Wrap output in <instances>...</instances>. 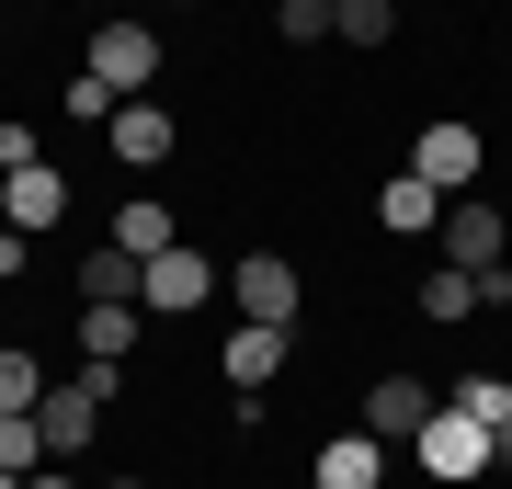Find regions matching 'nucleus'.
I'll return each instance as SVG.
<instances>
[{
  "mask_svg": "<svg viewBox=\"0 0 512 489\" xmlns=\"http://www.w3.org/2000/svg\"><path fill=\"white\" fill-rule=\"evenodd\" d=\"M35 399H46V364H35V353H0V421L35 410Z\"/></svg>",
  "mask_w": 512,
  "mask_h": 489,
  "instance_id": "obj_21",
  "label": "nucleus"
},
{
  "mask_svg": "<svg viewBox=\"0 0 512 489\" xmlns=\"http://www.w3.org/2000/svg\"><path fill=\"white\" fill-rule=\"evenodd\" d=\"M57 217H69V182H57L46 160H23V171H0V228H23V239H46Z\"/></svg>",
  "mask_w": 512,
  "mask_h": 489,
  "instance_id": "obj_7",
  "label": "nucleus"
},
{
  "mask_svg": "<svg viewBox=\"0 0 512 489\" xmlns=\"http://www.w3.org/2000/svg\"><path fill=\"white\" fill-rule=\"evenodd\" d=\"M490 467H512V421H501V433H490Z\"/></svg>",
  "mask_w": 512,
  "mask_h": 489,
  "instance_id": "obj_26",
  "label": "nucleus"
},
{
  "mask_svg": "<svg viewBox=\"0 0 512 489\" xmlns=\"http://www.w3.org/2000/svg\"><path fill=\"white\" fill-rule=\"evenodd\" d=\"M0 489H23V478H12V467H0Z\"/></svg>",
  "mask_w": 512,
  "mask_h": 489,
  "instance_id": "obj_27",
  "label": "nucleus"
},
{
  "mask_svg": "<svg viewBox=\"0 0 512 489\" xmlns=\"http://www.w3.org/2000/svg\"><path fill=\"white\" fill-rule=\"evenodd\" d=\"M103 137H114V160H137V171H148V160H171V114L148 103V91H137V103H114V126H103Z\"/></svg>",
  "mask_w": 512,
  "mask_h": 489,
  "instance_id": "obj_12",
  "label": "nucleus"
},
{
  "mask_svg": "<svg viewBox=\"0 0 512 489\" xmlns=\"http://www.w3.org/2000/svg\"><path fill=\"white\" fill-rule=\"evenodd\" d=\"M274 35H285V46H319V35H330V0H285Z\"/></svg>",
  "mask_w": 512,
  "mask_h": 489,
  "instance_id": "obj_23",
  "label": "nucleus"
},
{
  "mask_svg": "<svg viewBox=\"0 0 512 489\" xmlns=\"http://www.w3.org/2000/svg\"><path fill=\"white\" fill-rule=\"evenodd\" d=\"M80 353H92V364H126L137 353V308H80Z\"/></svg>",
  "mask_w": 512,
  "mask_h": 489,
  "instance_id": "obj_16",
  "label": "nucleus"
},
{
  "mask_svg": "<svg viewBox=\"0 0 512 489\" xmlns=\"http://www.w3.org/2000/svg\"><path fill=\"white\" fill-rule=\"evenodd\" d=\"M308 489H319V478H308Z\"/></svg>",
  "mask_w": 512,
  "mask_h": 489,
  "instance_id": "obj_28",
  "label": "nucleus"
},
{
  "mask_svg": "<svg viewBox=\"0 0 512 489\" xmlns=\"http://www.w3.org/2000/svg\"><path fill=\"white\" fill-rule=\"evenodd\" d=\"M126 489H137V478H126Z\"/></svg>",
  "mask_w": 512,
  "mask_h": 489,
  "instance_id": "obj_29",
  "label": "nucleus"
},
{
  "mask_svg": "<svg viewBox=\"0 0 512 489\" xmlns=\"http://www.w3.org/2000/svg\"><path fill=\"white\" fill-rule=\"evenodd\" d=\"M205 296H217V262H205V251H183V239H171V251H148V285H137V308H160V319H194Z\"/></svg>",
  "mask_w": 512,
  "mask_h": 489,
  "instance_id": "obj_3",
  "label": "nucleus"
},
{
  "mask_svg": "<svg viewBox=\"0 0 512 489\" xmlns=\"http://www.w3.org/2000/svg\"><path fill=\"white\" fill-rule=\"evenodd\" d=\"M444 399H456L467 421H490V433H501V421H512V376H456Z\"/></svg>",
  "mask_w": 512,
  "mask_h": 489,
  "instance_id": "obj_20",
  "label": "nucleus"
},
{
  "mask_svg": "<svg viewBox=\"0 0 512 489\" xmlns=\"http://www.w3.org/2000/svg\"><path fill=\"white\" fill-rule=\"evenodd\" d=\"M467 308H478V273H456V262L421 273V319H467Z\"/></svg>",
  "mask_w": 512,
  "mask_h": 489,
  "instance_id": "obj_18",
  "label": "nucleus"
},
{
  "mask_svg": "<svg viewBox=\"0 0 512 489\" xmlns=\"http://www.w3.org/2000/svg\"><path fill=\"white\" fill-rule=\"evenodd\" d=\"M148 69H160V35H148L137 12H114L103 35H92V80H114V91L137 103V91H148Z\"/></svg>",
  "mask_w": 512,
  "mask_h": 489,
  "instance_id": "obj_6",
  "label": "nucleus"
},
{
  "mask_svg": "<svg viewBox=\"0 0 512 489\" xmlns=\"http://www.w3.org/2000/svg\"><path fill=\"white\" fill-rule=\"evenodd\" d=\"M376 217L399 228V239H433V228H444V194H433V182H421V171H399V182H387V194H376Z\"/></svg>",
  "mask_w": 512,
  "mask_h": 489,
  "instance_id": "obj_14",
  "label": "nucleus"
},
{
  "mask_svg": "<svg viewBox=\"0 0 512 489\" xmlns=\"http://www.w3.org/2000/svg\"><path fill=\"white\" fill-rule=\"evenodd\" d=\"M217 364H228V387H274V364H285V330H262V319H239L228 342H217Z\"/></svg>",
  "mask_w": 512,
  "mask_h": 489,
  "instance_id": "obj_13",
  "label": "nucleus"
},
{
  "mask_svg": "<svg viewBox=\"0 0 512 489\" xmlns=\"http://www.w3.org/2000/svg\"><path fill=\"white\" fill-rule=\"evenodd\" d=\"M478 160H490V148H478V126H456V114L421 126V148H410V171L433 182V194H478Z\"/></svg>",
  "mask_w": 512,
  "mask_h": 489,
  "instance_id": "obj_5",
  "label": "nucleus"
},
{
  "mask_svg": "<svg viewBox=\"0 0 512 489\" xmlns=\"http://www.w3.org/2000/svg\"><path fill=\"white\" fill-rule=\"evenodd\" d=\"M23 489H80V478H69V467H35V478H23Z\"/></svg>",
  "mask_w": 512,
  "mask_h": 489,
  "instance_id": "obj_25",
  "label": "nucleus"
},
{
  "mask_svg": "<svg viewBox=\"0 0 512 489\" xmlns=\"http://www.w3.org/2000/svg\"><path fill=\"white\" fill-rule=\"evenodd\" d=\"M433 251L456 262V273H490V262H501V205H490V194H444Z\"/></svg>",
  "mask_w": 512,
  "mask_h": 489,
  "instance_id": "obj_4",
  "label": "nucleus"
},
{
  "mask_svg": "<svg viewBox=\"0 0 512 489\" xmlns=\"http://www.w3.org/2000/svg\"><path fill=\"white\" fill-rule=\"evenodd\" d=\"M46 455H57V444H46V421H35V410H12V421H0V467H12V478H35Z\"/></svg>",
  "mask_w": 512,
  "mask_h": 489,
  "instance_id": "obj_19",
  "label": "nucleus"
},
{
  "mask_svg": "<svg viewBox=\"0 0 512 489\" xmlns=\"http://www.w3.org/2000/svg\"><path fill=\"white\" fill-rule=\"evenodd\" d=\"M148 262L126 251V239H103V251H80V308H137Z\"/></svg>",
  "mask_w": 512,
  "mask_h": 489,
  "instance_id": "obj_10",
  "label": "nucleus"
},
{
  "mask_svg": "<svg viewBox=\"0 0 512 489\" xmlns=\"http://www.w3.org/2000/svg\"><path fill=\"white\" fill-rule=\"evenodd\" d=\"M239 319L296 330V262H285V251H239Z\"/></svg>",
  "mask_w": 512,
  "mask_h": 489,
  "instance_id": "obj_8",
  "label": "nucleus"
},
{
  "mask_svg": "<svg viewBox=\"0 0 512 489\" xmlns=\"http://www.w3.org/2000/svg\"><path fill=\"white\" fill-rule=\"evenodd\" d=\"M433 410H444V399H433L421 376H376V387H365V433H376V444H421Z\"/></svg>",
  "mask_w": 512,
  "mask_h": 489,
  "instance_id": "obj_9",
  "label": "nucleus"
},
{
  "mask_svg": "<svg viewBox=\"0 0 512 489\" xmlns=\"http://www.w3.org/2000/svg\"><path fill=\"white\" fill-rule=\"evenodd\" d=\"M114 387H126V364H92V353H80L69 376H57L46 399H35V421H46V444H57V455H80V444L103 433V410H114Z\"/></svg>",
  "mask_w": 512,
  "mask_h": 489,
  "instance_id": "obj_1",
  "label": "nucleus"
},
{
  "mask_svg": "<svg viewBox=\"0 0 512 489\" xmlns=\"http://www.w3.org/2000/svg\"><path fill=\"white\" fill-rule=\"evenodd\" d=\"M114 239H126V251L148 262V251H171L183 228H171V205H160V194H126V205H114Z\"/></svg>",
  "mask_w": 512,
  "mask_h": 489,
  "instance_id": "obj_15",
  "label": "nucleus"
},
{
  "mask_svg": "<svg viewBox=\"0 0 512 489\" xmlns=\"http://www.w3.org/2000/svg\"><path fill=\"white\" fill-rule=\"evenodd\" d=\"M114 103H126V91H114V80H92V69L69 80V126H114Z\"/></svg>",
  "mask_w": 512,
  "mask_h": 489,
  "instance_id": "obj_22",
  "label": "nucleus"
},
{
  "mask_svg": "<svg viewBox=\"0 0 512 489\" xmlns=\"http://www.w3.org/2000/svg\"><path fill=\"white\" fill-rule=\"evenodd\" d=\"M23 262H35V239H23V228H0V285H12Z\"/></svg>",
  "mask_w": 512,
  "mask_h": 489,
  "instance_id": "obj_24",
  "label": "nucleus"
},
{
  "mask_svg": "<svg viewBox=\"0 0 512 489\" xmlns=\"http://www.w3.org/2000/svg\"><path fill=\"white\" fill-rule=\"evenodd\" d=\"M376 478H387L376 433H319V489H376Z\"/></svg>",
  "mask_w": 512,
  "mask_h": 489,
  "instance_id": "obj_11",
  "label": "nucleus"
},
{
  "mask_svg": "<svg viewBox=\"0 0 512 489\" xmlns=\"http://www.w3.org/2000/svg\"><path fill=\"white\" fill-rule=\"evenodd\" d=\"M478 467H490V421H467L456 399H444L433 421H421V478H444V489H467Z\"/></svg>",
  "mask_w": 512,
  "mask_h": 489,
  "instance_id": "obj_2",
  "label": "nucleus"
},
{
  "mask_svg": "<svg viewBox=\"0 0 512 489\" xmlns=\"http://www.w3.org/2000/svg\"><path fill=\"white\" fill-rule=\"evenodd\" d=\"M330 35L342 46H387L399 35V0H330Z\"/></svg>",
  "mask_w": 512,
  "mask_h": 489,
  "instance_id": "obj_17",
  "label": "nucleus"
}]
</instances>
